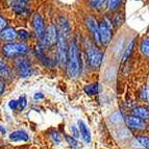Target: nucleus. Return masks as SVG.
<instances>
[{"mask_svg": "<svg viewBox=\"0 0 149 149\" xmlns=\"http://www.w3.org/2000/svg\"><path fill=\"white\" fill-rule=\"evenodd\" d=\"M67 74L70 78H77L80 73V54L75 43L69 45L67 55Z\"/></svg>", "mask_w": 149, "mask_h": 149, "instance_id": "f257e3e1", "label": "nucleus"}, {"mask_svg": "<svg viewBox=\"0 0 149 149\" xmlns=\"http://www.w3.org/2000/svg\"><path fill=\"white\" fill-rule=\"evenodd\" d=\"M29 52L27 45L24 43H8L4 44L2 47V53L4 56L10 57H19L27 54Z\"/></svg>", "mask_w": 149, "mask_h": 149, "instance_id": "f03ea898", "label": "nucleus"}, {"mask_svg": "<svg viewBox=\"0 0 149 149\" xmlns=\"http://www.w3.org/2000/svg\"><path fill=\"white\" fill-rule=\"evenodd\" d=\"M58 39V30L53 24H50L45 31L44 37L41 39L40 47L41 48H50L53 45L57 44Z\"/></svg>", "mask_w": 149, "mask_h": 149, "instance_id": "7ed1b4c3", "label": "nucleus"}, {"mask_svg": "<svg viewBox=\"0 0 149 149\" xmlns=\"http://www.w3.org/2000/svg\"><path fill=\"white\" fill-rule=\"evenodd\" d=\"M87 56L89 65L93 69H97L100 67L102 60H103V53L99 48L94 45L89 44V46L87 47Z\"/></svg>", "mask_w": 149, "mask_h": 149, "instance_id": "20e7f679", "label": "nucleus"}, {"mask_svg": "<svg viewBox=\"0 0 149 149\" xmlns=\"http://www.w3.org/2000/svg\"><path fill=\"white\" fill-rule=\"evenodd\" d=\"M15 68L18 75L20 77H23V78L30 76L32 72L31 64L27 58H25L23 56H19L15 60Z\"/></svg>", "mask_w": 149, "mask_h": 149, "instance_id": "39448f33", "label": "nucleus"}, {"mask_svg": "<svg viewBox=\"0 0 149 149\" xmlns=\"http://www.w3.org/2000/svg\"><path fill=\"white\" fill-rule=\"evenodd\" d=\"M100 41L102 45H107L112 40V27L107 20L102 21L99 24Z\"/></svg>", "mask_w": 149, "mask_h": 149, "instance_id": "423d86ee", "label": "nucleus"}, {"mask_svg": "<svg viewBox=\"0 0 149 149\" xmlns=\"http://www.w3.org/2000/svg\"><path fill=\"white\" fill-rule=\"evenodd\" d=\"M32 25H33V31H35L36 37L41 40L45 35V31H46V28H45L44 20L41 15L39 14H35L33 18H32Z\"/></svg>", "mask_w": 149, "mask_h": 149, "instance_id": "0eeeda50", "label": "nucleus"}, {"mask_svg": "<svg viewBox=\"0 0 149 149\" xmlns=\"http://www.w3.org/2000/svg\"><path fill=\"white\" fill-rule=\"evenodd\" d=\"M86 24H87L88 28L91 31V33L94 37V40L97 44H101L100 41V32H99V24L97 23V21L95 20V18L92 16H88L86 18Z\"/></svg>", "mask_w": 149, "mask_h": 149, "instance_id": "6e6552de", "label": "nucleus"}, {"mask_svg": "<svg viewBox=\"0 0 149 149\" xmlns=\"http://www.w3.org/2000/svg\"><path fill=\"white\" fill-rule=\"evenodd\" d=\"M125 123H126L128 128L136 129V130H144V129L146 128V124H145L144 120L140 119V118L136 117L134 115L126 117Z\"/></svg>", "mask_w": 149, "mask_h": 149, "instance_id": "1a4fd4ad", "label": "nucleus"}, {"mask_svg": "<svg viewBox=\"0 0 149 149\" xmlns=\"http://www.w3.org/2000/svg\"><path fill=\"white\" fill-rule=\"evenodd\" d=\"M29 0H8L10 8L18 14H22L26 10Z\"/></svg>", "mask_w": 149, "mask_h": 149, "instance_id": "9d476101", "label": "nucleus"}, {"mask_svg": "<svg viewBox=\"0 0 149 149\" xmlns=\"http://www.w3.org/2000/svg\"><path fill=\"white\" fill-rule=\"evenodd\" d=\"M77 125H78L80 136H81L84 142L87 143V144H89L90 142H91V132H90L89 127H88L87 124H86L84 121H81V120H78V121H77Z\"/></svg>", "mask_w": 149, "mask_h": 149, "instance_id": "9b49d317", "label": "nucleus"}, {"mask_svg": "<svg viewBox=\"0 0 149 149\" xmlns=\"http://www.w3.org/2000/svg\"><path fill=\"white\" fill-rule=\"evenodd\" d=\"M26 105H27V100L25 96H21L18 100H12L8 103V107L13 111H22L26 107Z\"/></svg>", "mask_w": 149, "mask_h": 149, "instance_id": "f8f14e48", "label": "nucleus"}, {"mask_svg": "<svg viewBox=\"0 0 149 149\" xmlns=\"http://www.w3.org/2000/svg\"><path fill=\"white\" fill-rule=\"evenodd\" d=\"M10 140L12 142H27L29 137L24 130H16L10 134Z\"/></svg>", "mask_w": 149, "mask_h": 149, "instance_id": "ddd939ff", "label": "nucleus"}, {"mask_svg": "<svg viewBox=\"0 0 149 149\" xmlns=\"http://www.w3.org/2000/svg\"><path fill=\"white\" fill-rule=\"evenodd\" d=\"M0 37L4 41H12L18 37V32L16 31L14 28L12 27H6L0 32Z\"/></svg>", "mask_w": 149, "mask_h": 149, "instance_id": "4468645a", "label": "nucleus"}, {"mask_svg": "<svg viewBox=\"0 0 149 149\" xmlns=\"http://www.w3.org/2000/svg\"><path fill=\"white\" fill-rule=\"evenodd\" d=\"M132 115L142 120H148L149 119V109L145 107H136V109H134V111H132Z\"/></svg>", "mask_w": 149, "mask_h": 149, "instance_id": "2eb2a0df", "label": "nucleus"}, {"mask_svg": "<svg viewBox=\"0 0 149 149\" xmlns=\"http://www.w3.org/2000/svg\"><path fill=\"white\" fill-rule=\"evenodd\" d=\"M10 76H12V73L8 64L0 57V77L3 79H10Z\"/></svg>", "mask_w": 149, "mask_h": 149, "instance_id": "dca6fc26", "label": "nucleus"}, {"mask_svg": "<svg viewBox=\"0 0 149 149\" xmlns=\"http://www.w3.org/2000/svg\"><path fill=\"white\" fill-rule=\"evenodd\" d=\"M85 92L88 95H96L99 91V84L98 82H95V84H91V85H87L85 87Z\"/></svg>", "mask_w": 149, "mask_h": 149, "instance_id": "f3484780", "label": "nucleus"}, {"mask_svg": "<svg viewBox=\"0 0 149 149\" xmlns=\"http://www.w3.org/2000/svg\"><path fill=\"white\" fill-rule=\"evenodd\" d=\"M141 52L145 56L149 57V37L143 39V41L141 42Z\"/></svg>", "mask_w": 149, "mask_h": 149, "instance_id": "a211bd4d", "label": "nucleus"}, {"mask_svg": "<svg viewBox=\"0 0 149 149\" xmlns=\"http://www.w3.org/2000/svg\"><path fill=\"white\" fill-rule=\"evenodd\" d=\"M65 138H66V141L68 142V144L70 145V146L72 147L73 149H79L80 148V146H79V143L77 142V140H76V138H74L72 136H65Z\"/></svg>", "mask_w": 149, "mask_h": 149, "instance_id": "6ab92c4d", "label": "nucleus"}, {"mask_svg": "<svg viewBox=\"0 0 149 149\" xmlns=\"http://www.w3.org/2000/svg\"><path fill=\"white\" fill-rule=\"evenodd\" d=\"M134 39H132V42L129 43L127 48L125 49V52H124V54H123V61H126L127 58L130 56V54H132V49H134Z\"/></svg>", "mask_w": 149, "mask_h": 149, "instance_id": "aec40b11", "label": "nucleus"}, {"mask_svg": "<svg viewBox=\"0 0 149 149\" xmlns=\"http://www.w3.org/2000/svg\"><path fill=\"white\" fill-rule=\"evenodd\" d=\"M109 120H111V122L114 123V124H119V123L122 122L123 118H122L120 112H115L114 114H112V116L109 117Z\"/></svg>", "mask_w": 149, "mask_h": 149, "instance_id": "412c9836", "label": "nucleus"}, {"mask_svg": "<svg viewBox=\"0 0 149 149\" xmlns=\"http://www.w3.org/2000/svg\"><path fill=\"white\" fill-rule=\"evenodd\" d=\"M104 3H105V0H91L90 1L91 6L93 8H95V10H100L104 5Z\"/></svg>", "mask_w": 149, "mask_h": 149, "instance_id": "4be33fe9", "label": "nucleus"}, {"mask_svg": "<svg viewBox=\"0 0 149 149\" xmlns=\"http://www.w3.org/2000/svg\"><path fill=\"white\" fill-rule=\"evenodd\" d=\"M137 141L139 142V144L142 147L149 149V137H143V136H141V137L137 138Z\"/></svg>", "mask_w": 149, "mask_h": 149, "instance_id": "5701e85b", "label": "nucleus"}, {"mask_svg": "<svg viewBox=\"0 0 149 149\" xmlns=\"http://www.w3.org/2000/svg\"><path fill=\"white\" fill-rule=\"evenodd\" d=\"M122 48H123V40H120L119 42L116 44L114 49V52L116 56H119L120 53H122Z\"/></svg>", "mask_w": 149, "mask_h": 149, "instance_id": "b1692460", "label": "nucleus"}, {"mask_svg": "<svg viewBox=\"0 0 149 149\" xmlns=\"http://www.w3.org/2000/svg\"><path fill=\"white\" fill-rule=\"evenodd\" d=\"M50 138L52 140L53 143L55 144H60L61 143V136L57 132H50Z\"/></svg>", "mask_w": 149, "mask_h": 149, "instance_id": "393cba45", "label": "nucleus"}, {"mask_svg": "<svg viewBox=\"0 0 149 149\" xmlns=\"http://www.w3.org/2000/svg\"><path fill=\"white\" fill-rule=\"evenodd\" d=\"M122 0H107V4H109V10H114L121 3Z\"/></svg>", "mask_w": 149, "mask_h": 149, "instance_id": "a878e982", "label": "nucleus"}, {"mask_svg": "<svg viewBox=\"0 0 149 149\" xmlns=\"http://www.w3.org/2000/svg\"><path fill=\"white\" fill-rule=\"evenodd\" d=\"M71 132H72V134L74 138H78L80 136V132L78 126H75V125H72L71 126Z\"/></svg>", "mask_w": 149, "mask_h": 149, "instance_id": "bb28decb", "label": "nucleus"}, {"mask_svg": "<svg viewBox=\"0 0 149 149\" xmlns=\"http://www.w3.org/2000/svg\"><path fill=\"white\" fill-rule=\"evenodd\" d=\"M6 26H8L6 20H5L2 16H0V31H2L4 28H6Z\"/></svg>", "mask_w": 149, "mask_h": 149, "instance_id": "cd10ccee", "label": "nucleus"}, {"mask_svg": "<svg viewBox=\"0 0 149 149\" xmlns=\"http://www.w3.org/2000/svg\"><path fill=\"white\" fill-rule=\"evenodd\" d=\"M18 36L20 38H22V39H27V38H29V33L24 29L19 30V31H18Z\"/></svg>", "mask_w": 149, "mask_h": 149, "instance_id": "c85d7f7f", "label": "nucleus"}, {"mask_svg": "<svg viewBox=\"0 0 149 149\" xmlns=\"http://www.w3.org/2000/svg\"><path fill=\"white\" fill-rule=\"evenodd\" d=\"M118 134H119V138H125V137H128L129 134V132L127 130V129H121V130H119L118 132Z\"/></svg>", "mask_w": 149, "mask_h": 149, "instance_id": "c756f323", "label": "nucleus"}, {"mask_svg": "<svg viewBox=\"0 0 149 149\" xmlns=\"http://www.w3.org/2000/svg\"><path fill=\"white\" fill-rule=\"evenodd\" d=\"M142 97L145 100H149V89H147V88L143 89V91H142Z\"/></svg>", "mask_w": 149, "mask_h": 149, "instance_id": "7c9ffc66", "label": "nucleus"}, {"mask_svg": "<svg viewBox=\"0 0 149 149\" xmlns=\"http://www.w3.org/2000/svg\"><path fill=\"white\" fill-rule=\"evenodd\" d=\"M4 90H5V84H4V81H3V78L0 77V96L3 94Z\"/></svg>", "mask_w": 149, "mask_h": 149, "instance_id": "2f4dec72", "label": "nucleus"}, {"mask_svg": "<svg viewBox=\"0 0 149 149\" xmlns=\"http://www.w3.org/2000/svg\"><path fill=\"white\" fill-rule=\"evenodd\" d=\"M42 98H44V95L42 93H37L35 95V99H42Z\"/></svg>", "mask_w": 149, "mask_h": 149, "instance_id": "473e14b6", "label": "nucleus"}, {"mask_svg": "<svg viewBox=\"0 0 149 149\" xmlns=\"http://www.w3.org/2000/svg\"><path fill=\"white\" fill-rule=\"evenodd\" d=\"M0 132H2V134H5V132H6V130H5V129L3 128V127L1 126V125H0Z\"/></svg>", "mask_w": 149, "mask_h": 149, "instance_id": "72a5a7b5", "label": "nucleus"}]
</instances>
